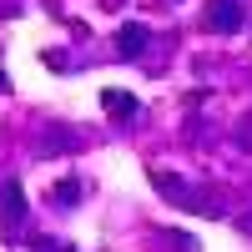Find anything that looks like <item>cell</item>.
Listing matches in <instances>:
<instances>
[{
    "label": "cell",
    "instance_id": "cell-5",
    "mask_svg": "<svg viewBox=\"0 0 252 252\" xmlns=\"http://www.w3.org/2000/svg\"><path fill=\"white\" fill-rule=\"evenodd\" d=\"M0 86H5V76H0Z\"/></svg>",
    "mask_w": 252,
    "mask_h": 252
},
{
    "label": "cell",
    "instance_id": "cell-4",
    "mask_svg": "<svg viewBox=\"0 0 252 252\" xmlns=\"http://www.w3.org/2000/svg\"><path fill=\"white\" fill-rule=\"evenodd\" d=\"M5 197H10L5 202V222H20V217H26V197H20V187H10Z\"/></svg>",
    "mask_w": 252,
    "mask_h": 252
},
{
    "label": "cell",
    "instance_id": "cell-2",
    "mask_svg": "<svg viewBox=\"0 0 252 252\" xmlns=\"http://www.w3.org/2000/svg\"><path fill=\"white\" fill-rule=\"evenodd\" d=\"M116 51H121V56H141V51H146V26H121Z\"/></svg>",
    "mask_w": 252,
    "mask_h": 252
},
{
    "label": "cell",
    "instance_id": "cell-3",
    "mask_svg": "<svg viewBox=\"0 0 252 252\" xmlns=\"http://www.w3.org/2000/svg\"><path fill=\"white\" fill-rule=\"evenodd\" d=\"M101 106H106V111H121V116H136V101L126 96V91H101Z\"/></svg>",
    "mask_w": 252,
    "mask_h": 252
},
{
    "label": "cell",
    "instance_id": "cell-1",
    "mask_svg": "<svg viewBox=\"0 0 252 252\" xmlns=\"http://www.w3.org/2000/svg\"><path fill=\"white\" fill-rule=\"evenodd\" d=\"M212 26L217 31H237L242 26V5L237 0H212Z\"/></svg>",
    "mask_w": 252,
    "mask_h": 252
}]
</instances>
